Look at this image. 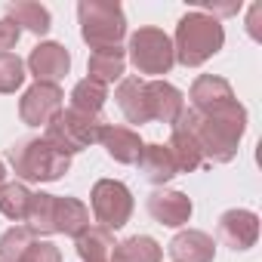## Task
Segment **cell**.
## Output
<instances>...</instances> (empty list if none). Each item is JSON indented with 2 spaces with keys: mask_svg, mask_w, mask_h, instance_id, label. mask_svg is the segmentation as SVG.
Returning a JSON list of instances; mask_svg holds the SVG:
<instances>
[{
  "mask_svg": "<svg viewBox=\"0 0 262 262\" xmlns=\"http://www.w3.org/2000/svg\"><path fill=\"white\" fill-rule=\"evenodd\" d=\"M179 120L191 129V136L198 139V148L204 155V167L210 164H228L237 158V145L247 133V108L234 99L216 111L198 114L185 108Z\"/></svg>",
  "mask_w": 262,
  "mask_h": 262,
  "instance_id": "cell-1",
  "label": "cell"
},
{
  "mask_svg": "<svg viewBox=\"0 0 262 262\" xmlns=\"http://www.w3.org/2000/svg\"><path fill=\"white\" fill-rule=\"evenodd\" d=\"M225 43V28L219 19L191 10L179 19L176 25V37H173V56L179 65L185 68H198L207 59H213Z\"/></svg>",
  "mask_w": 262,
  "mask_h": 262,
  "instance_id": "cell-2",
  "label": "cell"
},
{
  "mask_svg": "<svg viewBox=\"0 0 262 262\" xmlns=\"http://www.w3.org/2000/svg\"><path fill=\"white\" fill-rule=\"evenodd\" d=\"M7 158L22 182H56L71 170V158L62 155L56 145H50L43 136L19 139L7 151Z\"/></svg>",
  "mask_w": 262,
  "mask_h": 262,
  "instance_id": "cell-3",
  "label": "cell"
},
{
  "mask_svg": "<svg viewBox=\"0 0 262 262\" xmlns=\"http://www.w3.org/2000/svg\"><path fill=\"white\" fill-rule=\"evenodd\" d=\"M77 19L80 37L90 50H111L126 37V16L117 0H80Z\"/></svg>",
  "mask_w": 262,
  "mask_h": 262,
  "instance_id": "cell-4",
  "label": "cell"
},
{
  "mask_svg": "<svg viewBox=\"0 0 262 262\" xmlns=\"http://www.w3.org/2000/svg\"><path fill=\"white\" fill-rule=\"evenodd\" d=\"M126 59L133 62V68L139 74H148L151 80H161V74H170V68L176 65L173 40L161 28H139L129 37Z\"/></svg>",
  "mask_w": 262,
  "mask_h": 262,
  "instance_id": "cell-5",
  "label": "cell"
},
{
  "mask_svg": "<svg viewBox=\"0 0 262 262\" xmlns=\"http://www.w3.org/2000/svg\"><path fill=\"white\" fill-rule=\"evenodd\" d=\"M102 117H86V114H77V111H59L50 123H47V142L56 145L62 155H77L90 145L99 142V129H102Z\"/></svg>",
  "mask_w": 262,
  "mask_h": 262,
  "instance_id": "cell-6",
  "label": "cell"
},
{
  "mask_svg": "<svg viewBox=\"0 0 262 262\" xmlns=\"http://www.w3.org/2000/svg\"><path fill=\"white\" fill-rule=\"evenodd\" d=\"M90 207H93V216L102 228L117 231L133 216V191L120 179H99L90 191Z\"/></svg>",
  "mask_w": 262,
  "mask_h": 262,
  "instance_id": "cell-7",
  "label": "cell"
},
{
  "mask_svg": "<svg viewBox=\"0 0 262 262\" xmlns=\"http://www.w3.org/2000/svg\"><path fill=\"white\" fill-rule=\"evenodd\" d=\"M62 86L59 83H34L19 99V117L28 126H47L62 111Z\"/></svg>",
  "mask_w": 262,
  "mask_h": 262,
  "instance_id": "cell-8",
  "label": "cell"
},
{
  "mask_svg": "<svg viewBox=\"0 0 262 262\" xmlns=\"http://www.w3.org/2000/svg\"><path fill=\"white\" fill-rule=\"evenodd\" d=\"M28 71L34 74V83H59L71 71V53L56 40H43L31 50Z\"/></svg>",
  "mask_w": 262,
  "mask_h": 262,
  "instance_id": "cell-9",
  "label": "cell"
},
{
  "mask_svg": "<svg viewBox=\"0 0 262 262\" xmlns=\"http://www.w3.org/2000/svg\"><path fill=\"white\" fill-rule=\"evenodd\" d=\"M219 241L225 247L237 250H250L259 241V216L253 210H225L219 216Z\"/></svg>",
  "mask_w": 262,
  "mask_h": 262,
  "instance_id": "cell-10",
  "label": "cell"
},
{
  "mask_svg": "<svg viewBox=\"0 0 262 262\" xmlns=\"http://www.w3.org/2000/svg\"><path fill=\"white\" fill-rule=\"evenodd\" d=\"M191 198L182 194V191H173V188H158L148 194V213L158 225H167V228H179L191 219Z\"/></svg>",
  "mask_w": 262,
  "mask_h": 262,
  "instance_id": "cell-11",
  "label": "cell"
},
{
  "mask_svg": "<svg viewBox=\"0 0 262 262\" xmlns=\"http://www.w3.org/2000/svg\"><path fill=\"white\" fill-rule=\"evenodd\" d=\"M99 142H102V148H105V155H108L111 161L126 164V167L136 164L139 155H142V148H145V142L139 139L136 129L120 126V123H102V129H99Z\"/></svg>",
  "mask_w": 262,
  "mask_h": 262,
  "instance_id": "cell-12",
  "label": "cell"
},
{
  "mask_svg": "<svg viewBox=\"0 0 262 262\" xmlns=\"http://www.w3.org/2000/svg\"><path fill=\"white\" fill-rule=\"evenodd\" d=\"M145 99H148V117L158 123L173 126L176 117L185 111V96L167 80H145Z\"/></svg>",
  "mask_w": 262,
  "mask_h": 262,
  "instance_id": "cell-13",
  "label": "cell"
},
{
  "mask_svg": "<svg viewBox=\"0 0 262 262\" xmlns=\"http://www.w3.org/2000/svg\"><path fill=\"white\" fill-rule=\"evenodd\" d=\"M191 111L198 114H207V111H216L228 102H234V90L225 77H216V74H201L194 83H191Z\"/></svg>",
  "mask_w": 262,
  "mask_h": 262,
  "instance_id": "cell-14",
  "label": "cell"
},
{
  "mask_svg": "<svg viewBox=\"0 0 262 262\" xmlns=\"http://www.w3.org/2000/svg\"><path fill=\"white\" fill-rule=\"evenodd\" d=\"M167 247H170L173 262H213L216 259V241L207 231H198V228L179 231Z\"/></svg>",
  "mask_w": 262,
  "mask_h": 262,
  "instance_id": "cell-15",
  "label": "cell"
},
{
  "mask_svg": "<svg viewBox=\"0 0 262 262\" xmlns=\"http://www.w3.org/2000/svg\"><path fill=\"white\" fill-rule=\"evenodd\" d=\"M114 99H117V108L123 111V117L129 123H151L148 117V99H145V80L142 77H120L117 80V90H114Z\"/></svg>",
  "mask_w": 262,
  "mask_h": 262,
  "instance_id": "cell-16",
  "label": "cell"
},
{
  "mask_svg": "<svg viewBox=\"0 0 262 262\" xmlns=\"http://www.w3.org/2000/svg\"><path fill=\"white\" fill-rule=\"evenodd\" d=\"M167 151L176 164L179 173H194L204 167V155L198 148V139L191 136V129L176 117V123L170 126V142H167Z\"/></svg>",
  "mask_w": 262,
  "mask_h": 262,
  "instance_id": "cell-17",
  "label": "cell"
},
{
  "mask_svg": "<svg viewBox=\"0 0 262 262\" xmlns=\"http://www.w3.org/2000/svg\"><path fill=\"white\" fill-rule=\"evenodd\" d=\"M126 71V50L120 47H111V50H93L90 53V62H86V77L108 86L114 80H120Z\"/></svg>",
  "mask_w": 262,
  "mask_h": 262,
  "instance_id": "cell-18",
  "label": "cell"
},
{
  "mask_svg": "<svg viewBox=\"0 0 262 262\" xmlns=\"http://www.w3.org/2000/svg\"><path fill=\"white\" fill-rule=\"evenodd\" d=\"M74 247H77L80 262H111L114 234L108 228H102V225H90L86 231H80L74 237Z\"/></svg>",
  "mask_w": 262,
  "mask_h": 262,
  "instance_id": "cell-19",
  "label": "cell"
},
{
  "mask_svg": "<svg viewBox=\"0 0 262 262\" xmlns=\"http://www.w3.org/2000/svg\"><path fill=\"white\" fill-rule=\"evenodd\" d=\"M136 167H139L142 176H145L148 182H155V185H167V182L179 173L176 164H173V158H170V151H167V145H158V142L142 148Z\"/></svg>",
  "mask_w": 262,
  "mask_h": 262,
  "instance_id": "cell-20",
  "label": "cell"
},
{
  "mask_svg": "<svg viewBox=\"0 0 262 262\" xmlns=\"http://www.w3.org/2000/svg\"><path fill=\"white\" fill-rule=\"evenodd\" d=\"M90 228V210L77 198H59L56 194V234L77 237Z\"/></svg>",
  "mask_w": 262,
  "mask_h": 262,
  "instance_id": "cell-21",
  "label": "cell"
},
{
  "mask_svg": "<svg viewBox=\"0 0 262 262\" xmlns=\"http://www.w3.org/2000/svg\"><path fill=\"white\" fill-rule=\"evenodd\" d=\"M161 259H164V250L148 234L126 237V241L114 244V253H111V262H161Z\"/></svg>",
  "mask_w": 262,
  "mask_h": 262,
  "instance_id": "cell-22",
  "label": "cell"
},
{
  "mask_svg": "<svg viewBox=\"0 0 262 262\" xmlns=\"http://www.w3.org/2000/svg\"><path fill=\"white\" fill-rule=\"evenodd\" d=\"M25 228L31 234H40V237L56 234V194H47V191L31 194L28 216H25Z\"/></svg>",
  "mask_w": 262,
  "mask_h": 262,
  "instance_id": "cell-23",
  "label": "cell"
},
{
  "mask_svg": "<svg viewBox=\"0 0 262 262\" xmlns=\"http://www.w3.org/2000/svg\"><path fill=\"white\" fill-rule=\"evenodd\" d=\"M7 19H13L22 31L31 34H47L53 28V16L47 7L31 4V0H16V4H7Z\"/></svg>",
  "mask_w": 262,
  "mask_h": 262,
  "instance_id": "cell-24",
  "label": "cell"
},
{
  "mask_svg": "<svg viewBox=\"0 0 262 262\" xmlns=\"http://www.w3.org/2000/svg\"><path fill=\"white\" fill-rule=\"evenodd\" d=\"M105 99H108V90L90 77L77 80L74 90H71V111L77 114H86V117H99L102 108H105Z\"/></svg>",
  "mask_w": 262,
  "mask_h": 262,
  "instance_id": "cell-25",
  "label": "cell"
},
{
  "mask_svg": "<svg viewBox=\"0 0 262 262\" xmlns=\"http://www.w3.org/2000/svg\"><path fill=\"white\" fill-rule=\"evenodd\" d=\"M31 204V191L25 182H4L0 185V213L13 222H25Z\"/></svg>",
  "mask_w": 262,
  "mask_h": 262,
  "instance_id": "cell-26",
  "label": "cell"
},
{
  "mask_svg": "<svg viewBox=\"0 0 262 262\" xmlns=\"http://www.w3.org/2000/svg\"><path fill=\"white\" fill-rule=\"evenodd\" d=\"M34 244V234L25 225H13L0 234V262H19L25 250Z\"/></svg>",
  "mask_w": 262,
  "mask_h": 262,
  "instance_id": "cell-27",
  "label": "cell"
},
{
  "mask_svg": "<svg viewBox=\"0 0 262 262\" xmlns=\"http://www.w3.org/2000/svg\"><path fill=\"white\" fill-rule=\"evenodd\" d=\"M25 83V62L16 53H0V93H16Z\"/></svg>",
  "mask_w": 262,
  "mask_h": 262,
  "instance_id": "cell-28",
  "label": "cell"
},
{
  "mask_svg": "<svg viewBox=\"0 0 262 262\" xmlns=\"http://www.w3.org/2000/svg\"><path fill=\"white\" fill-rule=\"evenodd\" d=\"M19 262H62V253H59V247L50 244V241H34V244L25 250V256H22Z\"/></svg>",
  "mask_w": 262,
  "mask_h": 262,
  "instance_id": "cell-29",
  "label": "cell"
},
{
  "mask_svg": "<svg viewBox=\"0 0 262 262\" xmlns=\"http://www.w3.org/2000/svg\"><path fill=\"white\" fill-rule=\"evenodd\" d=\"M22 37V28L13 19H0V53H10Z\"/></svg>",
  "mask_w": 262,
  "mask_h": 262,
  "instance_id": "cell-30",
  "label": "cell"
},
{
  "mask_svg": "<svg viewBox=\"0 0 262 262\" xmlns=\"http://www.w3.org/2000/svg\"><path fill=\"white\" fill-rule=\"evenodd\" d=\"M259 22H262V4H253V7H250V16H247V31H250L253 40H262Z\"/></svg>",
  "mask_w": 262,
  "mask_h": 262,
  "instance_id": "cell-31",
  "label": "cell"
},
{
  "mask_svg": "<svg viewBox=\"0 0 262 262\" xmlns=\"http://www.w3.org/2000/svg\"><path fill=\"white\" fill-rule=\"evenodd\" d=\"M204 10H210L213 16H216V13H219V16H234V13L241 10V0H237V4H204ZM204 10H201V13H204ZM210 13H207V16H210Z\"/></svg>",
  "mask_w": 262,
  "mask_h": 262,
  "instance_id": "cell-32",
  "label": "cell"
},
{
  "mask_svg": "<svg viewBox=\"0 0 262 262\" xmlns=\"http://www.w3.org/2000/svg\"><path fill=\"white\" fill-rule=\"evenodd\" d=\"M7 182V167H4V161H0V185Z\"/></svg>",
  "mask_w": 262,
  "mask_h": 262,
  "instance_id": "cell-33",
  "label": "cell"
}]
</instances>
